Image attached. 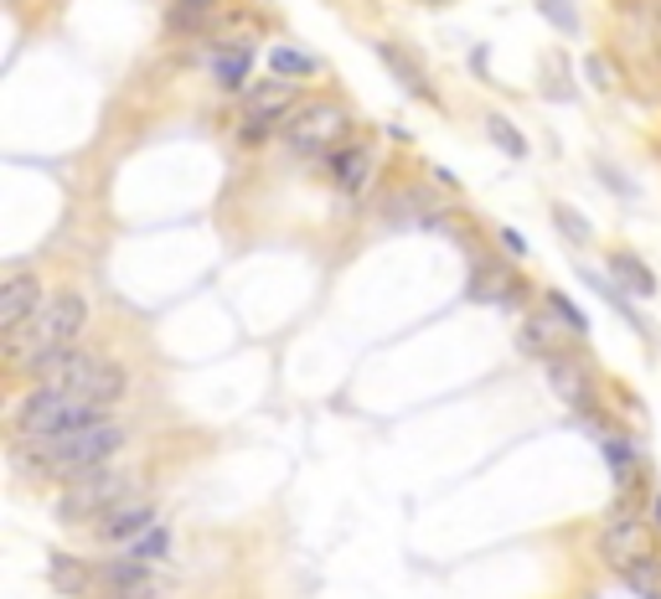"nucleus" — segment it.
<instances>
[{"label": "nucleus", "instance_id": "1", "mask_svg": "<svg viewBox=\"0 0 661 599\" xmlns=\"http://www.w3.org/2000/svg\"><path fill=\"white\" fill-rule=\"evenodd\" d=\"M119 450H124V424L93 419V424L52 434V440H16V461H26L32 470H42L52 480H84L93 470H103Z\"/></svg>", "mask_w": 661, "mask_h": 599}, {"label": "nucleus", "instance_id": "2", "mask_svg": "<svg viewBox=\"0 0 661 599\" xmlns=\"http://www.w3.org/2000/svg\"><path fill=\"white\" fill-rule=\"evenodd\" d=\"M84 321H88V300H84V295H73V290L47 295L32 321L5 336V357H11V367H16V373L36 377L52 357L73 352V342H78Z\"/></svg>", "mask_w": 661, "mask_h": 599}, {"label": "nucleus", "instance_id": "3", "mask_svg": "<svg viewBox=\"0 0 661 599\" xmlns=\"http://www.w3.org/2000/svg\"><path fill=\"white\" fill-rule=\"evenodd\" d=\"M124 382L130 377L119 373V367H109L103 357H93V352H63V357H52L42 373H36V388H52V393H73L84 398V403H93V409L109 413V403H119L124 398Z\"/></svg>", "mask_w": 661, "mask_h": 599}, {"label": "nucleus", "instance_id": "4", "mask_svg": "<svg viewBox=\"0 0 661 599\" xmlns=\"http://www.w3.org/2000/svg\"><path fill=\"white\" fill-rule=\"evenodd\" d=\"M93 419H109L103 409L84 403L73 393H52V388H36L16 403V440H52V434H68V429H84Z\"/></svg>", "mask_w": 661, "mask_h": 599}, {"label": "nucleus", "instance_id": "5", "mask_svg": "<svg viewBox=\"0 0 661 599\" xmlns=\"http://www.w3.org/2000/svg\"><path fill=\"white\" fill-rule=\"evenodd\" d=\"M124 491H130V476L124 470H93V476L84 480H68V491H63V507H57V517L63 522H88V517H109L124 501Z\"/></svg>", "mask_w": 661, "mask_h": 599}, {"label": "nucleus", "instance_id": "6", "mask_svg": "<svg viewBox=\"0 0 661 599\" xmlns=\"http://www.w3.org/2000/svg\"><path fill=\"white\" fill-rule=\"evenodd\" d=\"M352 130V114L341 109V103L321 99V103H306L300 114H289L285 120V140L295 145L300 155H316V151H331L341 135Z\"/></svg>", "mask_w": 661, "mask_h": 599}, {"label": "nucleus", "instance_id": "7", "mask_svg": "<svg viewBox=\"0 0 661 599\" xmlns=\"http://www.w3.org/2000/svg\"><path fill=\"white\" fill-rule=\"evenodd\" d=\"M599 558H605L615 574H626V568L646 564V558H657V532L646 528L641 517L620 512L610 528L599 532Z\"/></svg>", "mask_w": 661, "mask_h": 599}, {"label": "nucleus", "instance_id": "8", "mask_svg": "<svg viewBox=\"0 0 661 599\" xmlns=\"http://www.w3.org/2000/svg\"><path fill=\"white\" fill-rule=\"evenodd\" d=\"M42 279H32V275H21V269H11L5 275V285H0V331L11 336V331H21V325L32 321L36 310H42Z\"/></svg>", "mask_w": 661, "mask_h": 599}, {"label": "nucleus", "instance_id": "9", "mask_svg": "<svg viewBox=\"0 0 661 599\" xmlns=\"http://www.w3.org/2000/svg\"><path fill=\"white\" fill-rule=\"evenodd\" d=\"M155 512L145 501H119L109 517H99V537L103 543H135L140 532H151Z\"/></svg>", "mask_w": 661, "mask_h": 599}, {"label": "nucleus", "instance_id": "10", "mask_svg": "<svg viewBox=\"0 0 661 599\" xmlns=\"http://www.w3.org/2000/svg\"><path fill=\"white\" fill-rule=\"evenodd\" d=\"M99 584L109 599H135V595H151V568L140 558H114V564L99 568Z\"/></svg>", "mask_w": 661, "mask_h": 599}, {"label": "nucleus", "instance_id": "11", "mask_svg": "<svg viewBox=\"0 0 661 599\" xmlns=\"http://www.w3.org/2000/svg\"><path fill=\"white\" fill-rule=\"evenodd\" d=\"M331 176H337L341 191H362L373 181V151L367 145H346V151L331 155Z\"/></svg>", "mask_w": 661, "mask_h": 599}, {"label": "nucleus", "instance_id": "12", "mask_svg": "<svg viewBox=\"0 0 661 599\" xmlns=\"http://www.w3.org/2000/svg\"><path fill=\"white\" fill-rule=\"evenodd\" d=\"M377 57L388 63V73H393V78H398V84L408 88V93H414V99L434 103V84H429V78H425V68H414V63H408V57H404V52H398V47H388V42L377 47Z\"/></svg>", "mask_w": 661, "mask_h": 599}, {"label": "nucleus", "instance_id": "13", "mask_svg": "<svg viewBox=\"0 0 661 599\" xmlns=\"http://www.w3.org/2000/svg\"><path fill=\"white\" fill-rule=\"evenodd\" d=\"M47 574H52V584H57L63 595H84L88 584H99V568L78 564V558H68V553H52V558H47Z\"/></svg>", "mask_w": 661, "mask_h": 599}, {"label": "nucleus", "instance_id": "14", "mask_svg": "<svg viewBox=\"0 0 661 599\" xmlns=\"http://www.w3.org/2000/svg\"><path fill=\"white\" fill-rule=\"evenodd\" d=\"M548 377H553V388H559L574 409H584V413H594V398H590V382L574 373V362H563V357H548Z\"/></svg>", "mask_w": 661, "mask_h": 599}, {"label": "nucleus", "instance_id": "15", "mask_svg": "<svg viewBox=\"0 0 661 599\" xmlns=\"http://www.w3.org/2000/svg\"><path fill=\"white\" fill-rule=\"evenodd\" d=\"M249 68H254V47H222L218 57H212V73H218V84L222 88H243L249 84Z\"/></svg>", "mask_w": 661, "mask_h": 599}, {"label": "nucleus", "instance_id": "16", "mask_svg": "<svg viewBox=\"0 0 661 599\" xmlns=\"http://www.w3.org/2000/svg\"><path fill=\"white\" fill-rule=\"evenodd\" d=\"M605 461H610V476L620 491H630L636 486V476H641V455H636V445L630 440H605Z\"/></svg>", "mask_w": 661, "mask_h": 599}, {"label": "nucleus", "instance_id": "17", "mask_svg": "<svg viewBox=\"0 0 661 599\" xmlns=\"http://www.w3.org/2000/svg\"><path fill=\"white\" fill-rule=\"evenodd\" d=\"M610 275L620 279V285H630L636 295H657V275H651L636 254H610Z\"/></svg>", "mask_w": 661, "mask_h": 599}, {"label": "nucleus", "instance_id": "18", "mask_svg": "<svg viewBox=\"0 0 661 599\" xmlns=\"http://www.w3.org/2000/svg\"><path fill=\"white\" fill-rule=\"evenodd\" d=\"M269 68L279 73V78H306V73H321V63L310 57V52H300V47H274L269 52Z\"/></svg>", "mask_w": 661, "mask_h": 599}, {"label": "nucleus", "instance_id": "19", "mask_svg": "<svg viewBox=\"0 0 661 599\" xmlns=\"http://www.w3.org/2000/svg\"><path fill=\"white\" fill-rule=\"evenodd\" d=\"M207 16H212V5H197V0H176V5L166 11V26H170L176 36H187V32H202Z\"/></svg>", "mask_w": 661, "mask_h": 599}, {"label": "nucleus", "instance_id": "20", "mask_svg": "<svg viewBox=\"0 0 661 599\" xmlns=\"http://www.w3.org/2000/svg\"><path fill=\"white\" fill-rule=\"evenodd\" d=\"M620 579L636 589L641 599H661V558H646V564H636V568H626Z\"/></svg>", "mask_w": 661, "mask_h": 599}, {"label": "nucleus", "instance_id": "21", "mask_svg": "<svg viewBox=\"0 0 661 599\" xmlns=\"http://www.w3.org/2000/svg\"><path fill=\"white\" fill-rule=\"evenodd\" d=\"M124 548H130V558H140V564H155V558H166L170 553V532L151 528V532H140L135 543H124Z\"/></svg>", "mask_w": 661, "mask_h": 599}, {"label": "nucleus", "instance_id": "22", "mask_svg": "<svg viewBox=\"0 0 661 599\" xmlns=\"http://www.w3.org/2000/svg\"><path fill=\"white\" fill-rule=\"evenodd\" d=\"M486 135H492L496 145H502V151L511 155V160H522V155H527V140L517 135V124L502 120V114H492V120H486Z\"/></svg>", "mask_w": 661, "mask_h": 599}, {"label": "nucleus", "instance_id": "23", "mask_svg": "<svg viewBox=\"0 0 661 599\" xmlns=\"http://www.w3.org/2000/svg\"><path fill=\"white\" fill-rule=\"evenodd\" d=\"M538 11H543L548 26H559L563 36H579V11H574V0H538Z\"/></svg>", "mask_w": 661, "mask_h": 599}, {"label": "nucleus", "instance_id": "24", "mask_svg": "<svg viewBox=\"0 0 661 599\" xmlns=\"http://www.w3.org/2000/svg\"><path fill=\"white\" fill-rule=\"evenodd\" d=\"M543 300H548V310H553V315H559V321L569 325V331H574V336H584V331H590V321H584V310H579L574 300H569V295H559V290H548Z\"/></svg>", "mask_w": 661, "mask_h": 599}, {"label": "nucleus", "instance_id": "25", "mask_svg": "<svg viewBox=\"0 0 661 599\" xmlns=\"http://www.w3.org/2000/svg\"><path fill=\"white\" fill-rule=\"evenodd\" d=\"M553 218H559V228H563V233H569V239H574V243H590V223H584V218H579V212H574V207H553Z\"/></svg>", "mask_w": 661, "mask_h": 599}, {"label": "nucleus", "instance_id": "26", "mask_svg": "<svg viewBox=\"0 0 661 599\" xmlns=\"http://www.w3.org/2000/svg\"><path fill=\"white\" fill-rule=\"evenodd\" d=\"M584 68H590V78H594V84H599V88H605V93H615V88H620V78H615V68H610V63H605V57H599V52H594L590 63H584Z\"/></svg>", "mask_w": 661, "mask_h": 599}, {"label": "nucleus", "instance_id": "27", "mask_svg": "<svg viewBox=\"0 0 661 599\" xmlns=\"http://www.w3.org/2000/svg\"><path fill=\"white\" fill-rule=\"evenodd\" d=\"M651 522H657V528H661V497L651 501Z\"/></svg>", "mask_w": 661, "mask_h": 599}, {"label": "nucleus", "instance_id": "28", "mask_svg": "<svg viewBox=\"0 0 661 599\" xmlns=\"http://www.w3.org/2000/svg\"><path fill=\"white\" fill-rule=\"evenodd\" d=\"M419 5H450V0H419Z\"/></svg>", "mask_w": 661, "mask_h": 599}, {"label": "nucleus", "instance_id": "29", "mask_svg": "<svg viewBox=\"0 0 661 599\" xmlns=\"http://www.w3.org/2000/svg\"><path fill=\"white\" fill-rule=\"evenodd\" d=\"M197 5H212V0H197Z\"/></svg>", "mask_w": 661, "mask_h": 599}, {"label": "nucleus", "instance_id": "30", "mask_svg": "<svg viewBox=\"0 0 661 599\" xmlns=\"http://www.w3.org/2000/svg\"><path fill=\"white\" fill-rule=\"evenodd\" d=\"M657 16H661V11H657Z\"/></svg>", "mask_w": 661, "mask_h": 599}]
</instances>
